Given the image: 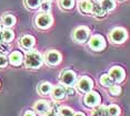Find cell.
<instances>
[{
	"label": "cell",
	"instance_id": "obj_38",
	"mask_svg": "<svg viewBox=\"0 0 130 116\" xmlns=\"http://www.w3.org/2000/svg\"><path fill=\"white\" fill-rule=\"evenodd\" d=\"M0 87H1V82H0Z\"/></svg>",
	"mask_w": 130,
	"mask_h": 116
},
{
	"label": "cell",
	"instance_id": "obj_32",
	"mask_svg": "<svg viewBox=\"0 0 130 116\" xmlns=\"http://www.w3.org/2000/svg\"><path fill=\"white\" fill-rule=\"evenodd\" d=\"M45 116H59V112L57 109H54V108H50L48 112L46 113Z\"/></svg>",
	"mask_w": 130,
	"mask_h": 116
},
{
	"label": "cell",
	"instance_id": "obj_20",
	"mask_svg": "<svg viewBox=\"0 0 130 116\" xmlns=\"http://www.w3.org/2000/svg\"><path fill=\"white\" fill-rule=\"evenodd\" d=\"M99 4L106 12L115 10V8H116V1L115 0H100Z\"/></svg>",
	"mask_w": 130,
	"mask_h": 116
},
{
	"label": "cell",
	"instance_id": "obj_3",
	"mask_svg": "<svg viewBox=\"0 0 130 116\" xmlns=\"http://www.w3.org/2000/svg\"><path fill=\"white\" fill-rule=\"evenodd\" d=\"M52 22H54V19H52V16L50 13L40 12L35 18V25L40 30H47V29H49L52 26Z\"/></svg>",
	"mask_w": 130,
	"mask_h": 116
},
{
	"label": "cell",
	"instance_id": "obj_1",
	"mask_svg": "<svg viewBox=\"0 0 130 116\" xmlns=\"http://www.w3.org/2000/svg\"><path fill=\"white\" fill-rule=\"evenodd\" d=\"M23 63H25V66L29 70H38L43 64V56L36 50H30L26 53Z\"/></svg>",
	"mask_w": 130,
	"mask_h": 116
},
{
	"label": "cell",
	"instance_id": "obj_8",
	"mask_svg": "<svg viewBox=\"0 0 130 116\" xmlns=\"http://www.w3.org/2000/svg\"><path fill=\"white\" fill-rule=\"evenodd\" d=\"M43 61L50 66H56V65L61 63L62 56H61L60 52H58L57 50H49V51L46 52L45 56H43Z\"/></svg>",
	"mask_w": 130,
	"mask_h": 116
},
{
	"label": "cell",
	"instance_id": "obj_36",
	"mask_svg": "<svg viewBox=\"0 0 130 116\" xmlns=\"http://www.w3.org/2000/svg\"><path fill=\"white\" fill-rule=\"evenodd\" d=\"M0 43H2V35H1V32H0Z\"/></svg>",
	"mask_w": 130,
	"mask_h": 116
},
{
	"label": "cell",
	"instance_id": "obj_7",
	"mask_svg": "<svg viewBox=\"0 0 130 116\" xmlns=\"http://www.w3.org/2000/svg\"><path fill=\"white\" fill-rule=\"evenodd\" d=\"M84 103L87 107L89 108H94L97 106H99L101 104V97L98 92L91 91L89 93H87L84 97Z\"/></svg>",
	"mask_w": 130,
	"mask_h": 116
},
{
	"label": "cell",
	"instance_id": "obj_14",
	"mask_svg": "<svg viewBox=\"0 0 130 116\" xmlns=\"http://www.w3.org/2000/svg\"><path fill=\"white\" fill-rule=\"evenodd\" d=\"M50 109V105L49 102L46 100H39L34 104V111L36 112V114L39 115H46V113Z\"/></svg>",
	"mask_w": 130,
	"mask_h": 116
},
{
	"label": "cell",
	"instance_id": "obj_23",
	"mask_svg": "<svg viewBox=\"0 0 130 116\" xmlns=\"http://www.w3.org/2000/svg\"><path fill=\"white\" fill-rule=\"evenodd\" d=\"M25 5L30 10H36V9L40 8L41 0H25Z\"/></svg>",
	"mask_w": 130,
	"mask_h": 116
},
{
	"label": "cell",
	"instance_id": "obj_29",
	"mask_svg": "<svg viewBox=\"0 0 130 116\" xmlns=\"http://www.w3.org/2000/svg\"><path fill=\"white\" fill-rule=\"evenodd\" d=\"M8 64H9L8 56H6L5 54H0V69H6Z\"/></svg>",
	"mask_w": 130,
	"mask_h": 116
},
{
	"label": "cell",
	"instance_id": "obj_11",
	"mask_svg": "<svg viewBox=\"0 0 130 116\" xmlns=\"http://www.w3.org/2000/svg\"><path fill=\"white\" fill-rule=\"evenodd\" d=\"M35 44H36V39L30 34H25L19 39V45L23 50L30 51V50L34 49Z\"/></svg>",
	"mask_w": 130,
	"mask_h": 116
},
{
	"label": "cell",
	"instance_id": "obj_16",
	"mask_svg": "<svg viewBox=\"0 0 130 116\" xmlns=\"http://www.w3.org/2000/svg\"><path fill=\"white\" fill-rule=\"evenodd\" d=\"M93 7V2L91 0H81L78 4V9L81 13H91Z\"/></svg>",
	"mask_w": 130,
	"mask_h": 116
},
{
	"label": "cell",
	"instance_id": "obj_31",
	"mask_svg": "<svg viewBox=\"0 0 130 116\" xmlns=\"http://www.w3.org/2000/svg\"><path fill=\"white\" fill-rule=\"evenodd\" d=\"M75 94H76V88L73 86L66 87V96H73Z\"/></svg>",
	"mask_w": 130,
	"mask_h": 116
},
{
	"label": "cell",
	"instance_id": "obj_6",
	"mask_svg": "<svg viewBox=\"0 0 130 116\" xmlns=\"http://www.w3.org/2000/svg\"><path fill=\"white\" fill-rule=\"evenodd\" d=\"M76 86H77V90L79 92H81V93H84V94H87L92 91L93 81L89 76H81L80 79L77 81Z\"/></svg>",
	"mask_w": 130,
	"mask_h": 116
},
{
	"label": "cell",
	"instance_id": "obj_33",
	"mask_svg": "<svg viewBox=\"0 0 130 116\" xmlns=\"http://www.w3.org/2000/svg\"><path fill=\"white\" fill-rule=\"evenodd\" d=\"M23 116H37L36 112L35 111H31V109H28V111H26L23 113Z\"/></svg>",
	"mask_w": 130,
	"mask_h": 116
},
{
	"label": "cell",
	"instance_id": "obj_27",
	"mask_svg": "<svg viewBox=\"0 0 130 116\" xmlns=\"http://www.w3.org/2000/svg\"><path fill=\"white\" fill-rule=\"evenodd\" d=\"M109 93L112 96H118L121 93V87L118 84H112L110 87H109Z\"/></svg>",
	"mask_w": 130,
	"mask_h": 116
},
{
	"label": "cell",
	"instance_id": "obj_12",
	"mask_svg": "<svg viewBox=\"0 0 130 116\" xmlns=\"http://www.w3.org/2000/svg\"><path fill=\"white\" fill-rule=\"evenodd\" d=\"M51 97L56 102H60L66 97V87L63 85H54L51 91Z\"/></svg>",
	"mask_w": 130,
	"mask_h": 116
},
{
	"label": "cell",
	"instance_id": "obj_34",
	"mask_svg": "<svg viewBox=\"0 0 130 116\" xmlns=\"http://www.w3.org/2000/svg\"><path fill=\"white\" fill-rule=\"evenodd\" d=\"M73 116H86V115L82 112H77V113H75V115Z\"/></svg>",
	"mask_w": 130,
	"mask_h": 116
},
{
	"label": "cell",
	"instance_id": "obj_26",
	"mask_svg": "<svg viewBox=\"0 0 130 116\" xmlns=\"http://www.w3.org/2000/svg\"><path fill=\"white\" fill-rule=\"evenodd\" d=\"M58 112H59V115L60 116H73L75 115L73 109L68 107V106H60Z\"/></svg>",
	"mask_w": 130,
	"mask_h": 116
},
{
	"label": "cell",
	"instance_id": "obj_10",
	"mask_svg": "<svg viewBox=\"0 0 130 116\" xmlns=\"http://www.w3.org/2000/svg\"><path fill=\"white\" fill-rule=\"evenodd\" d=\"M108 75L113 81V83H120L125 80L126 72L121 66H112L108 72Z\"/></svg>",
	"mask_w": 130,
	"mask_h": 116
},
{
	"label": "cell",
	"instance_id": "obj_15",
	"mask_svg": "<svg viewBox=\"0 0 130 116\" xmlns=\"http://www.w3.org/2000/svg\"><path fill=\"white\" fill-rule=\"evenodd\" d=\"M1 22H2V27H4L5 29H11L14 25H16L17 19L13 14L7 13V14H4V16H2Z\"/></svg>",
	"mask_w": 130,
	"mask_h": 116
},
{
	"label": "cell",
	"instance_id": "obj_19",
	"mask_svg": "<svg viewBox=\"0 0 130 116\" xmlns=\"http://www.w3.org/2000/svg\"><path fill=\"white\" fill-rule=\"evenodd\" d=\"M1 35H2V42H5V43L12 42L14 39V32L11 29H2Z\"/></svg>",
	"mask_w": 130,
	"mask_h": 116
},
{
	"label": "cell",
	"instance_id": "obj_2",
	"mask_svg": "<svg viewBox=\"0 0 130 116\" xmlns=\"http://www.w3.org/2000/svg\"><path fill=\"white\" fill-rule=\"evenodd\" d=\"M128 38V33L125 28L116 27L109 32V40L113 44H121L123 43Z\"/></svg>",
	"mask_w": 130,
	"mask_h": 116
},
{
	"label": "cell",
	"instance_id": "obj_9",
	"mask_svg": "<svg viewBox=\"0 0 130 116\" xmlns=\"http://www.w3.org/2000/svg\"><path fill=\"white\" fill-rule=\"evenodd\" d=\"M60 82L62 85H64V87L73 86L77 83V74L72 70H64L61 73Z\"/></svg>",
	"mask_w": 130,
	"mask_h": 116
},
{
	"label": "cell",
	"instance_id": "obj_18",
	"mask_svg": "<svg viewBox=\"0 0 130 116\" xmlns=\"http://www.w3.org/2000/svg\"><path fill=\"white\" fill-rule=\"evenodd\" d=\"M92 16L94 18H98V19H102L107 16V12L102 9V7L100 6L99 2H94L93 4V7H92V11H91Z\"/></svg>",
	"mask_w": 130,
	"mask_h": 116
},
{
	"label": "cell",
	"instance_id": "obj_30",
	"mask_svg": "<svg viewBox=\"0 0 130 116\" xmlns=\"http://www.w3.org/2000/svg\"><path fill=\"white\" fill-rule=\"evenodd\" d=\"M9 50H10L9 43H5V42L0 43V54H5L6 55V53L9 52Z\"/></svg>",
	"mask_w": 130,
	"mask_h": 116
},
{
	"label": "cell",
	"instance_id": "obj_17",
	"mask_svg": "<svg viewBox=\"0 0 130 116\" xmlns=\"http://www.w3.org/2000/svg\"><path fill=\"white\" fill-rule=\"evenodd\" d=\"M54 88V85L49 82H42L38 85V93L40 95H49L51 94V91Z\"/></svg>",
	"mask_w": 130,
	"mask_h": 116
},
{
	"label": "cell",
	"instance_id": "obj_28",
	"mask_svg": "<svg viewBox=\"0 0 130 116\" xmlns=\"http://www.w3.org/2000/svg\"><path fill=\"white\" fill-rule=\"evenodd\" d=\"M40 10L43 13H49L51 11V4L48 1H42L40 5Z\"/></svg>",
	"mask_w": 130,
	"mask_h": 116
},
{
	"label": "cell",
	"instance_id": "obj_22",
	"mask_svg": "<svg viewBox=\"0 0 130 116\" xmlns=\"http://www.w3.org/2000/svg\"><path fill=\"white\" fill-rule=\"evenodd\" d=\"M99 83L101 84L103 87H110V86L113 84V81L110 79V76L108 74H102L99 77Z\"/></svg>",
	"mask_w": 130,
	"mask_h": 116
},
{
	"label": "cell",
	"instance_id": "obj_21",
	"mask_svg": "<svg viewBox=\"0 0 130 116\" xmlns=\"http://www.w3.org/2000/svg\"><path fill=\"white\" fill-rule=\"evenodd\" d=\"M91 116H108L107 106L100 104L99 106H97V107L93 108L92 113H91Z\"/></svg>",
	"mask_w": 130,
	"mask_h": 116
},
{
	"label": "cell",
	"instance_id": "obj_5",
	"mask_svg": "<svg viewBox=\"0 0 130 116\" xmlns=\"http://www.w3.org/2000/svg\"><path fill=\"white\" fill-rule=\"evenodd\" d=\"M88 45L92 51H101L106 48V40L102 35L93 34L88 40Z\"/></svg>",
	"mask_w": 130,
	"mask_h": 116
},
{
	"label": "cell",
	"instance_id": "obj_37",
	"mask_svg": "<svg viewBox=\"0 0 130 116\" xmlns=\"http://www.w3.org/2000/svg\"><path fill=\"white\" fill-rule=\"evenodd\" d=\"M43 1H48V2H51L52 0H43Z\"/></svg>",
	"mask_w": 130,
	"mask_h": 116
},
{
	"label": "cell",
	"instance_id": "obj_35",
	"mask_svg": "<svg viewBox=\"0 0 130 116\" xmlns=\"http://www.w3.org/2000/svg\"><path fill=\"white\" fill-rule=\"evenodd\" d=\"M2 30V22H1V20H0V32H1Z\"/></svg>",
	"mask_w": 130,
	"mask_h": 116
},
{
	"label": "cell",
	"instance_id": "obj_25",
	"mask_svg": "<svg viewBox=\"0 0 130 116\" xmlns=\"http://www.w3.org/2000/svg\"><path fill=\"white\" fill-rule=\"evenodd\" d=\"M59 4L63 10H71L75 7V0H60Z\"/></svg>",
	"mask_w": 130,
	"mask_h": 116
},
{
	"label": "cell",
	"instance_id": "obj_4",
	"mask_svg": "<svg viewBox=\"0 0 130 116\" xmlns=\"http://www.w3.org/2000/svg\"><path fill=\"white\" fill-rule=\"evenodd\" d=\"M90 38V30L88 27L81 26L75 29L72 32V40L76 43H86Z\"/></svg>",
	"mask_w": 130,
	"mask_h": 116
},
{
	"label": "cell",
	"instance_id": "obj_24",
	"mask_svg": "<svg viewBox=\"0 0 130 116\" xmlns=\"http://www.w3.org/2000/svg\"><path fill=\"white\" fill-rule=\"evenodd\" d=\"M107 111H108V116H119L120 115V107L115 104L107 106Z\"/></svg>",
	"mask_w": 130,
	"mask_h": 116
},
{
	"label": "cell",
	"instance_id": "obj_13",
	"mask_svg": "<svg viewBox=\"0 0 130 116\" xmlns=\"http://www.w3.org/2000/svg\"><path fill=\"white\" fill-rule=\"evenodd\" d=\"M8 60H9V63L12 66H20L23 63L25 56L20 51H12L8 55Z\"/></svg>",
	"mask_w": 130,
	"mask_h": 116
},
{
	"label": "cell",
	"instance_id": "obj_39",
	"mask_svg": "<svg viewBox=\"0 0 130 116\" xmlns=\"http://www.w3.org/2000/svg\"><path fill=\"white\" fill-rule=\"evenodd\" d=\"M97 1H98V0H97ZM99 1H100V0H99Z\"/></svg>",
	"mask_w": 130,
	"mask_h": 116
}]
</instances>
